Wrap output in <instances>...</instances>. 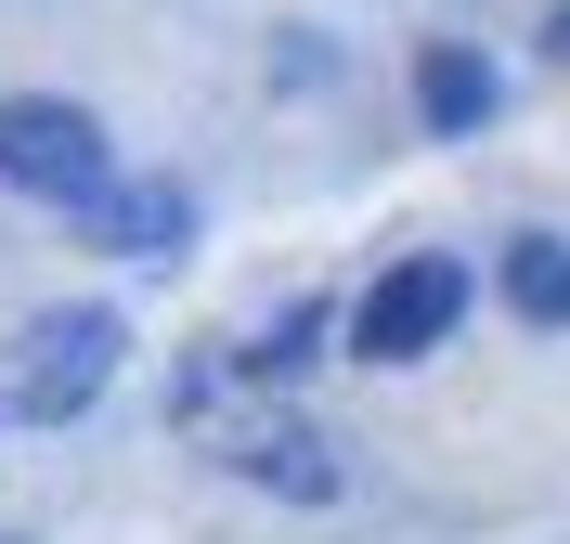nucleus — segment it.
I'll return each mask as SVG.
<instances>
[{
  "label": "nucleus",
  "instance_id": "obj_1",
  "mask_svg": "<svg viewBox=\"0 0 570 544\" xmlns=\"http://www.w3.org/2000/svg\"><path fill=\"white\" fill-rule=\"evenodd\" d=\"M181 428L208 441L234 479L285 493V506H324V493H337V454H324V428L273 389V376H259V363H247V337H234V350H195V363H181Z\"/></svg>",
  "mask_w": 570,
  "mask_h": 544
},
{
  "label": "nucleus",
  "instance_id": "obj_2",
  "mask_svg": "<svg viewBox=\"0 0 570 544\" xmlns=\"http://www.w3.org/2000/svg\"><path fill=\"white\" fill-rule=\"evenodd\" d=\"M117 350H130V325H117V311H91V298H52V311H27V337H13V376H0V402H13L27 428H78V415L117 389Z\"/></svg>",
  "mask_w": 570,
  "mask_h": 544
},
{
  "label": "nucleus",
  "instance_id": "obj_3",
  "mask_svg": "<svg viewBox=\"0 0 570 544\" xmlns=\"http://www.w3.org/2000/svg\"><path fill=\"white\" fill-rule=\"evenodd\" d=\"M0 181H13V195H52V208H91L117 181L105 117L66 105V91H0Z\"/></svg>",
  "mask_w": 570,
  "mask_h": 544
},
{
  "label": "nucleus",
  "instance_id": "obj_4",
  "mask_svg": "<svg viewBox=\"0 0 570 544\" xmlns=\"http://www.w3.org/2000/svg\"><path fill=\"white\" fill-rule=\"evenodd\" d=\"M454 325H466V259H441V247L390 259V273L351 298V350L363 363H415V350H441Z\"/></svg>",
  "mask_w": 570,
  "mask_h": 544
},
{
  "label": "nucleus",
  "instance_id": "obj_5",
  "mask_svg": "<svg viewBox=\"0 0 570 544\" xmlns=\"http://www.w3.org/2000/svg\"><path fill=\"white\" fill-rule=\"evenodd\" d=\"M91 247H130V259H169L181 234H195V195H181V181H105V195H91Z\"/></svg>",
  "mask_w": 570,
  "mask_h": 544
},
{
  "label": "nucleus",
  "instance_id": "obj_6",
  "mask_svg": "<svg viewBox=\"0 0 570 544\" xmlns=\"http://www.w3.org/2000/svg\"><path fill=\"white\" fill-rule=\"evenodd\" d=\"M415 105H428V130H480V117H493V66H480L466 39H428L415 52Z\"/></svg>",
  "mask_w": 570,
  "mask_h": 544
},
{
  "label": "nucleus",
  "instance_id": "obj_7",
  "mask_svg": "<svg viewBox=\"0 0 570 544\" xmlns=\"http://www.w3.org/2000/svg\"><path fill=\"white\" fill-rule=\"evenodd\" d=\"M505 311L570 325V247H558V234H519V247H505Z\"/></svg>",
  "mask_w": 570,
  "mask_h": 544
},
{
  "label": "nucleus",
  "instance_id": "obj_8",
  "mask_svg": "<svg viewBox=\"0 0 570 544\" xmlns=\"http://www.w3.org/2000/svg\"><path fill=\"white\" fill-rule=\"evenodd\" d=\"M544 52H558V66H570V13H558V27H544Z\"/></svg>",
  "mask_w": 570,
  "mask_h": 544
}]
</instances>
